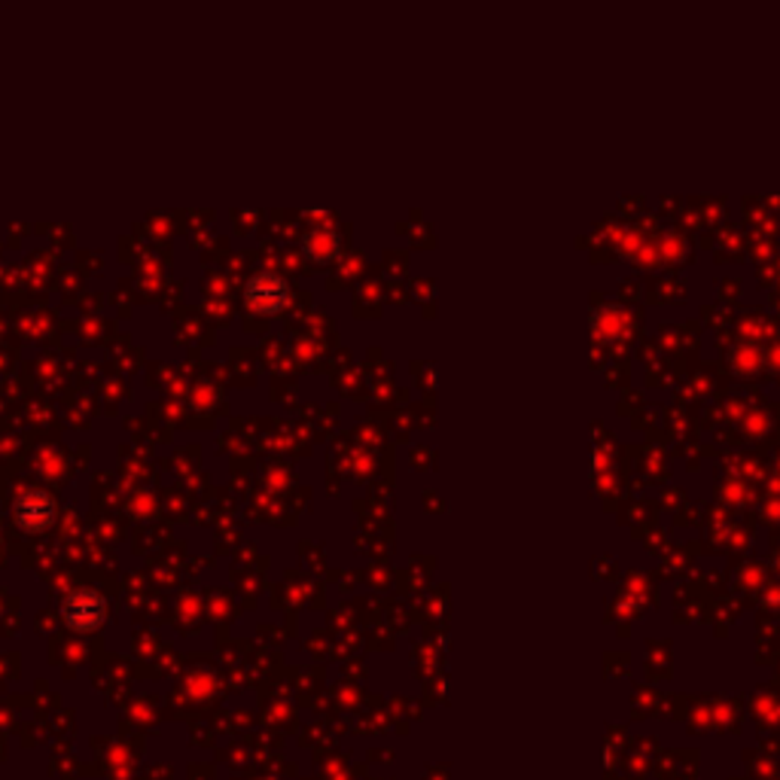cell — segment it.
Listing matches in <instances>:
<instances>
[{
    "mask_svg": "<svg viewBox=\"0 0 780 780\" xmlns=\"http://www.w3.org/2000/svg\"><path fill=\"white\" fill-rule=\"evenodd\" d=\"M244 296H247V305H251L254 312L275 314L281 312L287 302H290V287H287L281 275L259 271V275H254V278L247 281V293H244Z\"/></svg>",
    "mask_w": 780,
    "mask_h": 780,
    "instance_id": "7a4b0ae2",
    "label": "cell"
},
{
    "mask_svg": "<svg viewBox=\"0 0 780 780\" xmlns=\"http://www.w3.org/2000/svg\"><path fill=\"white\" fill-rule=\"evenodd\" d=\"M13 512L22 531L40 534V531H46V527L56 522V500L46 494V491L31 488V491H22V494L15 497Z\"/></svg>",
    "mask_w": 780,
    "mask_h": 780,
    "instance_id": "3957f363",
    "label": "cell"
},
{
    "mask_svg": "<svg viewBox=\"0 0 780 780\" xmlns=\"http://www.w3.org/2000/svg\"><path fill=\"white\" fill-rule=\"evenodd\" d=\"M107 616V604L95 589H77L61 601V619L73 631H95Z\"/></svg>",
    "mask_w": 780,
    "mask_h": 780,
    "instance_id": "6da1fadb",
    "label": "cell"
}]
</instances>
